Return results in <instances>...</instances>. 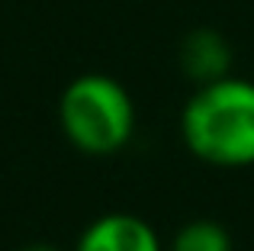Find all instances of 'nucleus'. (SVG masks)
<instances>
[{"label":"nucleus","mask_w":254,"mask_h":251,"mask_svg":"<svg viewBox=\"0 0 254 251\" xmlns=\"http://www.w3.org/2000/svg\"><path fill=\"white\" fill-rule=\"evenodd\" d=\"M23 251H58V248H52V245H42V242H39V245H26Z\"/></svg>","instance_id":"6"},{"label":"nucleus","mask_w":254,"mask_h":251,"mask_svg":"<svg viewBox=\"0 0 254 251\" xmlns=\"http://www.w3.org/2000/svg\"><path fill=\"white\" fill-rule=\"evenodd\" d=\"M74 251H161V239L142 216L106 213L81 232Z\"/></svg>","instance_id":"3"},{"label":"nucleus","mask_w":254,"mask_h":251,"mask_svg":"<svg viewBox=\"0 0 254 251\" xmlns=\"http://www.w3.org/2000/svg\"><path fill=\"white\" fill-rule=\"evenodd\" d=\"M58 120L74 148L87 155H113L135 132V103L110 74H81L64 87Z\"/></svg>","instance_id":"2"},{"label":"nucleus","mask_w":254,"mask_h":251,"mask_svg":"<svg viewBox=\"0 0 254 251\" xmlns=\"http://www.w3.org/2000/svg\"><path fill=\"white\" fill-rule=\"evenodd\" d=\"M171 251H232V235L212 219H193L177 229Z\"/></svg>","instance_id":"5"},{"label":"nucleus","mask_w":254,"mask_h":251,"mask_svg":"<svg viewBox=\"0 0 254 251\" xmlns=\"http://www.w3.org/2000/svg\"><path fill=\"white\" fill-rule=\"evenodd\" d=\"M180 68L187 77H193L196 84H209L229 74L232 68V45L225 42L222 32L209 29H193L180 42Z\"/></svg>","instance_id":"4"},{"label":"nucleus","mask_w":254,"mask_h":251,"mask_svg":"<svg viewBox=\"0 0 254 251\" xmlns=\"http://www.w3.org/2000/svg\"><path fill=\"white\" fill-rule=\"evenodd\" d=\"M187 148L216 168L254 164V81L219 77L199 84L180 113Z\"/></svg>","instance_id":"1"}]
</instances>
